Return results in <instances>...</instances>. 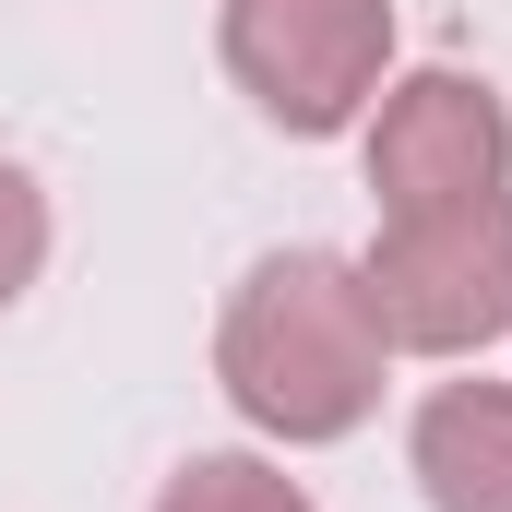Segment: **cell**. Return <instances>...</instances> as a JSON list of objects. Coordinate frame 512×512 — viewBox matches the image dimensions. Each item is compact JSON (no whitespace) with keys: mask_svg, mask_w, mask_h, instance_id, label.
<instances>
[{"mask_svg":"<svg viewBox=\"0 0 512 512\" xmlns=\"http://www.w3.org/2000/svg\"><path fill=\"white\" fill-rule=\"evenodd\" d=\"M382 322H370V286L346 251H262L227 310H215V393L251 417L262 441L286 453H322V441H358L382 417Z\"/></svg>","mask_w":512,"mask_h":512,"instance_id":"cell-1","label":"cell"},{"mask_svg":"<svg viewBox=\"0 0 512 512\" xmlns=\"http://www.w3.org/2000/svg\"><path fill=\"white\" fill-rule=\"evenodd\" d=\"M215 60L274 131L334 143L393 84V0H227L215 12Z\"/></svg>","mask_w":512,"mask_h":512,"instance_id":"cell-2","label":"cell"},{"mask_svg":"<svg viewBox=\"0 0 512 512\" xmlns=\"http://www.w3.org/2000/svg\"><path fill=\"white\" fill-rule=\"evenodd\" d=\"M370 322L393 358H477L512 334V191L441 203V215H382L358 251Z\"/></svg>","mask_w":512,"mask_h":512,"instance_id":"cell-3","label":"cell"},{"mask_svg":"<svg viewBox=\"0 0 512 512\" xmlns=\"http://www.w3.org/2000/svg\"><path fill=\"white\" fill-rule=\"evenodd\" d=\"M358 167H370V203L382 215L489 203V191H512V96L489 72L417 60V72H393L382 108L358 120Z\"/></svg>","mask_w":512,"mask_h":512,"instance_id":"cell-4","label":"cell"},{"mask_svg":"<svg viewBox=\"0 0 512 512\" xmlns=\"http://www.w3.org/2000/svg\"><path fill=\"white\" fill-rule=\"evenodd\" d=\"M405 477L429 512H512V382H429L405 417Z\"/></svg>","mask_w":512,"mask_h":512,"instance_id":"cell-5","label":"cell"},{"mask_svg":"<svg viewBox=\"0 0 512 512\" xmlns=\"http://www.w3.org/2000/svg\"><path fill=\"white\" fill-rule=\"evenodd\" d=\"M155 512H322V501L262 453H191V465H167Z\"/></svg>","mask_w":512,"mask_h":512,"instance_id":"cell-6","label":"cell"},{"mask_svg":"<svg viewBox=\"0 0 512 512\" xmlns=\"http://www.w3.org/2000/svg\"><path fill=\"white\" fill-rule=\"evenodd\" d=\"M48 239H60V227H48V191H36V167H12V155H0V310H12V298L48 274Z\"/></svg>","mask_w":512,"mask_h":512,"instance_id":"cell-7","label":"cell"}]
</instances>
